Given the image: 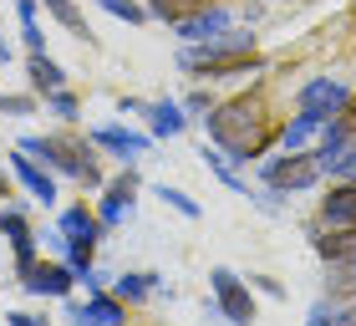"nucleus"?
I'll list each match as a JSON object with an SVG mask.
<instances>
[{
    "label": "nucleus",
    "instance_id": "nucleus-1",
    "mask_svg": "<svg viewBox=\"0 0 356 326\" xmlns=\"http://www.w3.org/2000/svg\"><path fill=\"white\" fill-rule=\"evenodd\" d=\"M204 123H209V138H214L234 163H250L265 148V138H270L265 107L254 102V97H234V102H224V107H209Z\"/></svg>",
    "mask_w": 356,
    "mask_h": 326
},
{
    "label": "nucleus",
    "instance_id": "nucleus-2",
    "mask_svg": "<svg viewBox=\"0 0 356 326\" xmlns=\"http://www.w3.org/2000/svg\"><path fill=\"white\" fill-rule=\"evenodd\" d=\"M178 67L184 72H199V77H239L254 67V36L250 31H219V36L209 41H188L184 52H178Z\"/></svg>",
    "mask_w": 356,
    "mask_h": 326
},
{
    "label": "nucleus",
    "instance_id": "nucleus-3",
    "mask_svg": "<svg viewBox=\"0 0 356 326\" xmlns=\"http://www.w3.org/2000/svg\"><path fill=\"white\" fill-rule=\"evenodd\" d=\"M21 148L31 158H41L46 169H56L67 178H82L87 189H102V169H97V158H92V148H97L92 138H56V133L41 138V133H31V138H21Z\"/></svg>",
    "mask_w": 356,
    "mask_h": 326
},
{
    "label": "nucleus",
    "instance_id": "nucleus-4",
    "mask_svg": "<svg viewBox=\"0 0 356 326\" xmlns=\"http://www.w3.org/2000/svg\"><path fill=\"white\" fill-rule=\"evenodd\" d=\"M102 235H107V224L97 219L87 204H72V209H61V215H56L51 244H61V250H76V255H92L97 244H102Z\"/></svg>",
    "mask_w": 356,
    "mask_h": 326
},
{
    "label": "nucleus",
    "instance_id": "nucleus-5",
    "mask_svg": "<svg viewBox=\"0 0 356 326\" xmlns=\"http://www.w3.org/2000/svg\"><path fill=\"white\" fill-rule=\"evenodd\" d=\"M15 281H21V290H26V296H36V301H67L76 270L72 265H46V260H36V265H26Z\"/></svg>",
    "mask_w": 356,
    "mask_h": 326
},
{
    "label": "nucleus",
    "instance_id": "nucleus-6",
    "mask_svg": "<svg viewBox=\"0 0 356 326\" xmlns=\"http://www.w3.org/2000/svg\"><path fill=\"white\" fill-rule=\"evenodd\" d=\"M209 286H214V301H219V316L224 321H254V301H250V286L239 281L229 265H214L209 275Z\"/></svg>",
    "mask_w": 356,
    "mask_h": 326
},
{
    "label": "nucleus",
    "instance_id": "nucleus-7",
    "mask_svg": "<svg viewBox=\"0 0 356 326\" xmlns=\"http://www.w3.org/2000/svg\"><path fill=\"white\" fill-rule=\"evenodd\" d=\"M260 178H265L270 189H280V194H290V189H311L316 178H321V163H316V153H311V158H300V153L270 158L265 169H260Z\"/></svg>",
    "mask_w": 356,
    "mask_h": 326
},
{
    "label": "nucleus",
    "instance_id": "nucleus-8",
    "mask_svg": "<svg viewBox=\"0 0 356 326\" xmlns=\"http://www.w3.org/2000/svg\"><path fill=\"white\" fill-rule=\"evenodd\" d=\"M346 102H351V92H346V82H336V77H311V82L296 92V107L321 112V118H336V112H346Z\"/></svg>",
    "mask_w": 356,
    "mask_h": 326
},
{
    "label": "nucleus",
    "instance_id": "nucleus-9",
    "mask_svg": "<svg viewBox=\"0 0 356 326\" xmlns=\"http://www.w3.org/2000/svg\"><path fill=\"white\" fill-rule=\"evenodd\" d=\"M67 321H92V326H122L127 321V301L118 290H87V301H67Z\"/></svg>",
    "mask_w": 356,
    "mask_h": 326
},
{
    "label": "nucleus",
    "instance_id": "nucleus-10",
    "mask_svg": "<svg viewBox=\"0 0 356 326\" xmlns=\"http://www.w3.org/2000/svg\"><path fill=\"white\" fill-rule=\"evenodd\" d=\"M133 194H138V173H133V163L112 178V184L102 189V204H97V219L107 224V230H118V224L133 215Z\"/></svg>",
    "mask_w": 356,
    "mask_h": 326
},
{
    "label": "nucleus",
    "instance_id": "nucleus-11",
    "mask_svg": "<svg viewBox=\"0 0 356 326\" xmlns=\"http://www.w3.org/2000/svg\"><path fill=\"white\" fill-rule=\"evenodd\" d=\"M321 224L336 235H356V178H341V189L321 199Z\"/></svg>",
    "mask_w": 356,
    "mask_h": 326
},
{
    "label": "nucleus",
    "instance_id": "nucleus-12",
    "mask_svg": "<svg viewBox=\"0 0 356 326\" xmlns=\"http://www.w3.org/2000/svg\"><path fill=\"white\" fill-rule=\"evenodd\" d=\"M92 143H97V148H107V153H118L122 163H133V158H143V153L153 148V138L133 133V127H118V123H107V127H92Z\"/></svg>",
    "mask_w": 356,
    "mask_h": 326
},
{
    "label": "nucleus",
    "instance_id": "nucleus-13",
    "mask_svg": "<svg viewBox=\"0 0 356 326\" xmlns=\"http://www.w3.org/2000/svg\"><path fill=\"white\" fill-rule=\"evenodd\" d=\"M229 21L234 15L224 10V6H204V10H193V15H184V21H173V31H178V41H209V36H219V31H229Z\"/></svg>",
    "mask_w": 356,
    "mask_h": 326
},
{
    "label": "nucleus",
    "instance_id": "nucleus-14",
    "mask_svg": "<svg viewBox=\"0 0 356 326\" xmlns=\"http://www.w3.org/2000/svg\"><path fill=\"white\" fill-rule=\"evenodd\" d=\"M10 173H15V178H21V184L31 189V199L56 204V178L41 169V158H31L26 148H15V153H10Z\"/></svg>",
    "mask_w": 356,
    "mask_h": 326
},
{
    "label": "nucleus",
    "instance_id": "nucleus-15",
    "mask_svg": "<svg viewBox=\"0 0 356 326\" xmlns=\"http://www.w3.org/2000/svg\"><path fill=\"white\" fill-rule=\"evenodd\" d=\"M0 235H6L10 250H15V275H21L26 265H36V235H31L21 209H6V215H0Z\"/></svg>",
    "mask_w": 356,
    "mask_h": 326
},
{
    "label": "nucleus",
    "instance_id": "nucleus-16",
    "mask_svg": "<svg viewBox=\"0 0 356 326\" xmlns=\"http://www.w3.org/2000/svg\"><path fill=\"white\" fill-rule=\"evenodd\" d=\"M143 118H148V133H153V138H178V133L188 127V107L158 97V102H143Z\"/></svg>",
    "mask_w": 356,
    "mask_h": 326
},
{
    "label": "nucleus",
    "instance_id": "nucleus-17",
    "mask_svg": "<svg viewBox=\"0 0 356 326\" xmlns=\"http://www.w3.org/2000/svg\"><path fill=\"white\" fill-rule=\"evenodd\" d=\"M112 290H118L127 306H138V301H148L153 290H163V275H153V270H127V275L112 281Z\"/></svg>",
    "mask_w": 356,
    "mask_h": 326
},
{
    "label": "nucleus",
    "instance_id": "nucleus-18",
    "mask_svg": "<svg viewBox=\"0 0 356 326\" xmlns=\"http://www.w3.org/2000/svg\"><path fill=\"white\" fill-rule=\"evenodd\" d=\"M321 127H326V118H321V112H296V118H290L285 123V133H280V143H285V153H300L305 148V143H311L316 133H321Z\"/></svg>",
    "mask_w": 356,
    "mask_h": 326
},
{
    "label": "nucleus",
    "instance_id": "nucleus-19",
    "mask_svg": "<svg viewBox=\"0 0 356 326\" xmlns=\"http://www.w3.org/2000/svg\"><path fill=\"white\" fill-rule=\"evenodd\" d=\"M26 72H31V87H36L41 97H46V92H56V87H67V72H61V67H56V61L46 56V52H31Z\"/></svg>",
    "mask_w": 356,
    "mask_h": 326
},
{
    "label": "nucleus",
    "instance_id": "nucleus-20",
    "mask_svg": "<svg viewBox=\"0 0 356 326\" xmlns=\"http://www.w3.org/2000/svg\"><path fill=\"white\" fill-rule=\"evenodd\" d=\"M351 148V127L346 123H331V133L321 138V148H316V163H321V173H331L336 163H341V153Z\"/></svg>",
    "mask_w": 356,
    "mask_h": 326
},
{
    "label": "nucleus",
    "instance_id": "nucleus-21",
    "mask_svg": "<svg viewBox=\"0 0 356 326\" xmlns=\"http://www.w3.org/2000/svg\"><path fill=\"white\" fill-rule=\"evenodd\" d=\"M41 6H46V15H51L56 26H67L76 41H87V36H92V31H87V21H82V10H76L72 0H41Z\"/></svg>",
    "mask_w": 356,
    "mask_h": 326
},
{
    "label": "nucleus",
    "instance_id": "nucleus-22",
    "mask_svg": "<svg viewBox=\"0 0 356 326\" xmlns=\"http://www.w3.org/2000/svg\"><path fill=\"white\" fill-rule=\"evenodd\" d=\"M204 6H214V0H148V15H158V21H184V15L193 10H204Z\"/></svg>",
    "mask_w": 356,
    "mask_h": 326
},
{
    "label": "nucleus",
    "instance_id": "nucleus-23",
    "mask_svg": "<svg viewBox=\"0 0 356 326\" xmlns=\"http://www.w3.org/2000/svg\"><path fill=\"white\" fill-rule=\"evenodd\" d=\"M158 199H163L168 209H178L184 219H199V215H204L199 199H188V194H184V189H173V184H158Z\"/></svg>",
    "mask_w": 356,
    "mask_h": 326
},
{
    "label": "nucleus",
    "instance_id": "nucleus-24",
    "mask_svg": "<svg viewBox=\"0 0 356 326\" xmlns=\"http://www.w3.org/2000/svg\"><path fill=\"white\" fill-rule=\"evenodd\" d=\"M107 15H118V21H127V26H143L148 21V6H138V0H97Z\"/></svg>",
    "mask_w": 356,
    "mask_h": 326
},
{
    "label": "nucleus",
    "instance_id": "nucleus-25",
    "mask_svg": "<svg viewBox=\"0 0 356 326\" xmlns=\"http://www.w3.org/2000/svg\"><path fill=\"white\" fill-rule=\"evenodd\" d=\"M46 107H51V112H56V118H67V123L76 118V112H82V107H76V97H72L67 87H56V92H46Z\"/></svg>",
    "mask_w": 356,
    "mask_h": 326
},
{
    "label": "nucleus",
    "instance_id": "nucleus-26",
    "mask_svg": "<svg viewBox=\"0 0 356 326\" xmlns=\"http://www.w3.org/2000/svg\"><path fill=\"white\" fill-rule=\"evenodd\" d=\"M331 178H356V143H351V148L341 153V163L331 169Z\"/></svg>",
    "mask_w": 356,
    "mask_h": 326
},
{
    "label": "nucleus",
    "instance_id": "nucleus-27",
    "mask_svg": "<svg viewBox=\"0 0 356 326\" xmlns=\"http://www.w3.org/2000/svg\"><path fill=\"white\" fill-rule=\"evenodd\" d=\"M36 102H31V97H6L0 92V112H15V118H21V112H31Z\"/></svg>",
    "mask_w": 356,
    "mask_h": 326
},
{
    "label": "nucleus",
    "instance_id": "nucleus-28",
    "mask_svg": "<svg viewBox=\"0 0 356 326\" xmlns=\"http://www.w3.org/2000/svg\"><path fill=\"white\" fill-rule=\"evenodd\" d=\"M184 107H188V112H209V92H188Z\"/></svg>",
    "mask_w": 356,
    "mask_h": 326
},
{
    "label": "nucleus",
    "instance_id": "nucleus-29",
    "mask_svg": "<svg viewBox=\"0 0 356 326\" xmlns=\"http://www.w3.org/2000/svg\"><path fill=\"white\" fill-rule=\"evenodd\" d=\"M6 326H36V316H26V311H6Z\"/></svg>",
    "mask_w": 356,
    "mask_h": 326
},
{
    "label": "nucleus",
    "instance_id": "nucleus-30",
    "mask_svg": "<svg viewBox=\"0 0 356 326\" xmlns=\"http://www.w3.org/2000/svg\"><path fill=\"white\" fill-rule=\"evenodd\" d=\"M250 281H254V286H260V290H265V296H280V286H275V281H270V275H250Z\"/></svg>",
    "mask_w": 356,
    "mask_h": 326
},
{
    "label": "nucleus",
    "instance_id": "nucleus-31",
    "mask_svg": "<svg viewBox=\"0 0 356 326\" xmlns=\"http://www.w3.org/2000/svg\"><path fill=\"white\" fill-rule=\"evenodd\" d=\"M351 321H356V301H351V306H346V326H351Z\"/></svg>",
    "mask_w": 356,
    "mask_h": 326
},
{
    "label": "nucleus",
    "instance_id": "nucleus-32",
    "mask_svg": "<svg viewBox=\"0 0 356 326\" xmlns=\"http://www.w3.org/2000/svg\"><path fill=\"white\" fill-rule=\"evenodd\" d=\"M6 56H10V46H6V41H0V61H6Z\"/></svg>",
    "mask_w": 356,
    "mask_h": 326
},
{
    "label": "nucleus",
    "instance_id": "nucleus-33",
    "mask_svg": "<svg viewBox=\"0 0 356 326\" xmlns=\"http://www.w3.org/2000/svg\"><path fill=\"white\" fill-rule=\"evenodd\" d=\"M0 199H6V178H0Z\"/></svg>",
    "mask_w": 356,
    "mask_h": 326
}]
</instances>
